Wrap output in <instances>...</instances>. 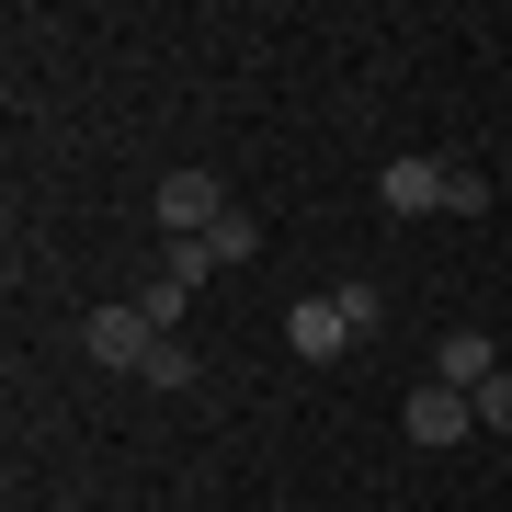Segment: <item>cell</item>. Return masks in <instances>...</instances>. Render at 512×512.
I'll return each instance as SVG.
<instances>
[{
  "instance_id": "cell-4",
  "label": "cell",
  "mask_w": 512,
  "mask_h": 512,
  "mask_svg": "<svg viewBox=\"0 0 512 512\" xmlns=\"http://www.w3.org/2000/svg\"><path fill=\"white\" fill-rule=\"evenodd\" d=\"M217 217H228V183H217V171H171V183H160V228L171 239H205Z\"/></svg>"
},
{
  "instance_id": "cell-7",
  "label": "cell",
  "mask_w": 512,
  "mask_h": 512,
  "mask_svg": "<svg viewBox=\"0 0 512 512\" xmlns=\"http://www.w3.org/2000/svg\"><path fill=\"white\" fill-rule=\"evenodd\" d=\"M444 217H490V171L478 160H444Z\"/></svg>"
},
{
  "instance_id": "cell-6",
  "label": "cell",
  "mask_w": 512,
  "mask_h": 512,
  "mask_svg": "<svg viewBox=\"0 0 512 512\" xmlns=\"http://www.w3.org/2000/svg\"><path fill=\"white\" fill-rule=\"evenodd\" d=\"M433 376H444V387H467V399H478V387L501 376V342H490V330H444V342H433Z\"/></svg>"
},
{
  "instance_id": "cell-9",
  "label": "cell",
  "mask_w": 512,
  "mask_h": 512,
  "mask_svg": "<svg viewBox=\"0 0 512 512\" xmlns=\"http://www.w3.org/2000/svg\"><path fill=\"white\" fill-rule=\"evenodd\" d=\"M478 421H490V433H512V365H501L490 387H478Z\"/></svg>"
},
{
  "instance_id": "cell-3",
  "label": "cell",
  "mask_w": 512,
  "mask_h": 512,
  "mask_svg": "<svg viewBox=\"0 0 512 512\" xmlns=\"http://www.w3.org/2000/svg\"><path fill=\"white\" fill-rule=\"evenodd\" d=\"M80 342H92V365H114V376H148L160 330H148V319H137V296H126V308H92V319H80Z\"/></svg>"
},
{
  "instance_id": "cell-8",
  "label": "cell",
  "mask_w": 512,
  "mask_h": 512,
  "mask_svg": "<svg viewBox=\"0 0 512 512\" xmlns=\"http://www.w3.org/2000/svg\"><path fill=\"white\" fill-rule=\"evenodd\" d=\"M183 308H194V285H171V274H148V285H137V319L160 330V342H171V319H183Z\"/></svg>"
},
{
  "instance_id": "cell-2",
  "label": "cell",
  "mask_w": 512,
  "mask_h": 512,
  "mask_svg": "<svg viewBox=\"0 0 512 512\" xmlns=\"http://www.w3.org/2000/svg\"><path fill=\"white\" fill-rule=\"evenodd\" d=\"M399 421H410V444H421V456H444V444H467V433H478V399H467V387H444V376H421Z\"/></svg>"
},
{
  "instance_id": "cell-1",
  "label": "cell",
  "mask_w": 512,
  "mask_h": 512,
  "mask_svg": "<svg viewBox=\"0 0 512 512\" xmlns=\"http://www.w3.org/2000/svg\"><path fill=\"white\" fill-rule=\"evenodd\" d=\"M376 319H387V296H376L365 274H342L330 296H296V308H285V342H296V365H342Z\"/></svg>"
},
{
  "instance_id": "cell-5",
  "label": "cell",
  "mask_w": 512,
  "mask_h": 512,
  "mask_svg": "<svg viewBox=\"0 0 512 512\" xmlns=\"http://www.w3.org/2000/svg\"><path fill=\"white\" fill-rule=\"evenodd\" d=\"M376 205H387V217H444V160H387L376 171Z\"/></svg>"
}]
</instances>
